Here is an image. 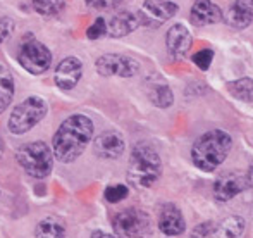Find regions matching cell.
<instances>
[{
  "instance_id": "cell-16",
  "label": "cell",
  "mask_w": 253,
  "mask_h": 238,
  "mask_svg": "<svg viewBox=\"0 0 253 238\" xmlns=\"http://www.w3.org/2000/svg\"><path fill=\"white\" fill-rule=\"evenodd\" d=\"M253 21V0H234L224 14V23L233 30H245Z\"/></svg>"
},
{
  "instance_id": "cell-3",
  "label": "cell",
  "mask_w": 253,
  "mask_h": 238,
  "mask_svg": "<svg viewBox=\"0 0 253 238\" xmlns=\"http://www.w3.org/2000/svg\"><path fill=\"white\" fill-rule=\"evenodd\" d=\"M162 161L157 148L148 142H140L133 147L127 166V180L140 188H148L160 178Z\"/></svg>"
},
{
  "instance_id": "cell-27",
  "label": "cell",
  "mask_w": 253,
  "mask_h": 238,
  "mask_svg": "<svg viewBox=\"0 0 253 238\" xmlns=\"http://www.w3.org/2000/svg\"><path fill=\"white\" fill-rule=\"evenodd\" d=\"M212 232H215V225L212 221H205V223H200L193 228L191 232V238H207Z\"/></svg>"
},
{
  "instance_id": "cell-20",
  "label": "cell",
  "mask_w": 253,
  "mask_h": 238,
  "mask_svg": "<svg viewBox=\"0 0 253 238\" xmlns=\"http://www.w3.org/2000/svg\"><path fill=\"white\" fill-rule=\"evenodd\" d=\"M16 94V85L14 78L3 66H0V114L9 107Z\"/></svg>"
},
{
  "instance_id": "cell-29",
  "label": "cell",
  "mask_w": 253,
  "mask_h": 238,
  "mask_svg": "<svg viewBox=\"0 0 253 238\" xmlns=\"http://www.w3.org/2000/svg\"><path fill=\"white\" fill-rule=\"evenodd\" d=\"M123 0H84L88 7L91 9H98V10H105V9H112L117 3H121Z\"/></svg>"
},
{
  "instance_id": "cell-24",
  "label": "cell",
  "mask_w": 253,
  "mask_h": 238,
  "mask_svg": "<svg viewBox=\"0 0 253 238\" xmlns=\"http://www.w3.org/2000/svg\"><path fill=\"white\" fill-rule=\"evenodd\" d=\"M127 193H129V188H127L126 185H110V187H107L105 191H103V197H105V200L110 202V204H117V202L124 200V198L127 197Z\"/></svg>"
},
{
  "instance_id": "cell-7",
  "label": "cell",
  "mask_w": 253,
  "mask_h": 238,
  "mask_svg": "<svg viewBox=\"0 0 253 238\" xmlns=\"http://www.w3.org/2000/svg\"><path fill=\"white\" fill-rule=\"evenodd\" d=\"M17 62L30 74H43L52 66V52L38 40H28L19 47Z\"/></svg>"
},
{
  "instance_id": "cell-1",
  "label": "cell",
  "mask_w": 253,
  "mask_h": 238,
  "mask_svg": "<svg viewBox=\"0 0 253 238\" xmlns=\"http://www.w3.org/2000/svg\"><path fill=\"white\" fill-rule=\"evenodd\" d=\"M93 121L84 114H73L60 123L59 130L52 138V150L59 162H74L93 137Z\"/></svg>"
},
{
  "instance_id": "cell-32",
  "label": "cell",
  "mask_w": 253,
  "mask_h": 238,
  "mask_svg": "<svg viewBox=\"0 0 253 238\" xmlns=\"http://www.w3.org/2000/svg\"><path fill=\"white\" fill-rule=\"evenodd\" d=\"M2 154H3V142H2V138H0V157H2Z\"/></svg>"
},
{
  "instance_id": "cell-4",
  "label": "cell",
  "mask_w": 253,
  "mask_h": 238,
  "mask_svg": "<svg viewBox=\"0 0 253 238\" xmlns=\"http://www.w3.org/2000/svg\"><path fill=\"white\" fill-rule=\"evenodd\" d=\"M53 157L55 155H53L50 145H47L42 140L21 145L16 152L17 164L24 169L26 175L37 180L47 178L50 175L53 168Z\"/></svg>"
},
{
  "instance_id": "cell-19",
  "label": "cell",
  "mask_w": 253,
  "mask_h": 238,
  "mask_svg": "<svg viewBox=\"0 0 253 238\" xmlns=\"http://www.w3.org/2000/svg\"><path fill=\"white\" fill-rule=\"evenodd\" d=\"M35 237L37 238H66V228H64L62 221L53 216L42 219L37 225L35 230Z\"/></svg>"
},
{
  "instance_id": "cell-26",
  "label": "cell",
  "mask_w": 253,
  "mask_h": 238,
  "mask_svg": "<svg viewBox=\"0 0 253 238\" xmlns=\"http://www.w3.org/2000/svg\"><path fill=\"white\" fill-rule=\"evenodd\" d=\"M191 60H193L195 66L200 67L202 71H207L213 60V50L212 48H202V50H198L197 54L191 57Z\"/></svg>"
},
{
  "instance_id": "cell-15",
  "label": "cell",
  "mask_w": 253,
  "mask_h": 238,
  "mask_svg": "<svg viewBox=\"0 0 253 238\" xmlns=\"http://www.w3.org/2000/svg\"><path fill=\"white\" fill-rule=\"evenodd\" d=\"M184 218L174 204H164L159 212V230L167 237H177L184 232Z\"/></svg>"
},
{
  "instance_id": "cell-12",
  "label": "cell",
  "mask_w": 253,
  "mask_h": 238,
  "mask_svg": "<svg viewBox=\"0 0 253 238\" xmlns=\"http://www.w3.org/2000/svg\"><path fill=\"white\" fill-rule=\"evenodd\" d=\"M93 150L102 159H119L126 150V142L119 131H103L93 142Z\"/></svg>"
},
{
  "instance_id": "cell-8",
  "label": "cell",
  "mask_w": 253,
  "mask_h": 238,
  "mask_svg": "<svg viewBox=\"0 0 253 238\" xmlns=\"http://www.w3.org/2000/svg\"><path fill=\"white\" fill-rule=\"evenodd\" d=\"M176 12L177 3H174L172 0H145L136 14L140 17L141 26L155 30L176 16Z\"/></svg>"
},
{
  "instance_id": "cell-22",
  "label": "cell",
  "mask_w": 253,
  "mask_h": 238,
  "mask_svg": "<svg viewBox=\"0 0 253 238\" xmlns=\"http://www.w3.org/2000/svg\"><path fill=\"white\" fill-rule=\"evenodd\" d=\"M150 100L160 109H167L174 104V94L167 85H157L150 90Z\"/></svg>"
},
{
  "instance_id": "cell-21",
  "label": "cell",
  "mask_w": 253,
  "mask_h": 238,
  "mask_svg": "<svg viewBox=\"0 0 253 238\" xmlns=\"http://www.w3.org/2000/svg\"><path fill=\"white\" fill-rule=\"evenodd\" d=\"M227 92L241 102H253V80L252 78H240V80L229 81Z\"/></svg>"
},
{
  "instance_id": "cell-6",
  "label": "cell",
  "mask_w": 253,
  "mask_h": 238,
  "mask_svg": "<svg viewBox=\"0 0 253 238\" xmlns=\"http://www.w3.org/2000/svg\"><path fill=\"white\" fill-rule=\"evenodd\" d=\"M114 235L116 238H150V216L141 209H126L114 218Z\"/></svg>"
},
{
  "instance_id": "cell-31",
  "label": "cell",
  "mask_w": 253,
  "mask_h": 238,
  "mask_svg": "<svg viewBox=\"0 0 253 238\" xmlns=\"http://www.w3.org/2000/svg\"><path fill=\"white\" fill-rule=\"evenodd\" d=\"M247 178H248V181H250V187H253V161L250 162V166H248Z\"/></svg>"
},
{
  "instance_id": "cell-25",
  "label": "cell",
  "mask_w": 253,
  "mask_h": 238,
  "mask_svg": "<svg viewBox=\"0 0 253 238\" xmlns=\"http://www.w3.org/2000/svg\"><path fill=\"white\" fill-rule=\"evenodd\" d=\"M105 35H107V21L103 17H97L86 30V38H90V40H98V38L105 37Z\"/></svg>"
},
{
  "instance_id": "cell-28",
  "label": "cell",
  "mask_w": 253,
  "mask_h": 238,
  "mask_svg": "<svg viewBox=\"0 0 253 238\" xmlns=\"http://www.w3.org/2000/svg\"><path fill=\"white\" fill-rule=\"evenodd\" d=\"M14 31V21L10 17H0V44L7 40Z\"/></svg>"
},
{
  "instance_id": "cell-10",
  "label": "cell",
  "mask_w": 253,
  "mask_h": 238,
  "mask_svg": "<svg viewBox=\"0 0 253 238\" xmlns=\"http://www.w3.org/2000/svg\"><path fill=\"white\" fill-rule=\"evenodd\" d=\"M250 188V181L247 175H240V173H227L215 180L213 183V197L219 202H229L238 193L245 191Z\"/></svg>"
},
{
  "instance_id": "cell-17",
  "label": "cell",
  "mask_w": 253,
  "mask_h": 238,
  "mask_svg": "<svg viewBox=\"0 0 253 238\" xmlns=\"http://www.w3.org/2000/svg\"><path fill=\"white\" fill-rule=\"evenodd\" d=\"M140 24V17L136 12L131 10H121V12L114 14L109 21H107V35L112 38H123L126 35L133 33Z\"/></svg>"
},
{
  "instance_id": "cell-18",
  "label": "cell",
  "mask_w": 253,
  "mask_h": 238,
  "mask_svg": "<svg viewBox=\"0 0 253 238\" xmlns=\"http://www.w3.org/2000/svg\"><path fill=\"white\" fill-rule=\"evenodd\" d=\"M245 226H247V221H245L241 216H229V218L224 219L220 225L215 226L213 237L215 238H240L245 232Z\"/></svg>"
},
{
  "instance_id": "cell-13",
  "label": "cell",
  "mask_w": 253,
  "mask_h": 238,
  "mask_svg": "<svg viewBox=\"0 0 253 238\" xmlns=\"http://www.w3.org/2000/svg\"><path fill=\"white\" fill-rule=\"evenodd\" d=\"M191 44H193V38H191V33L184 24H172L169 28V31L166 35V45L167 52H169V55L172 59H183L190 52Z\"/></svg>"
},
{
  "instance_id": "cell-2",
  "label": "cell",
  "mask_w": 253,
  "mask_h": 238,
  "mask_svg": "<svg viewBox=\"0 0 253 238\" xmlns=\"http://www.w3.org/2000/svg\"><path fill=\"white\" fill-rule=\"evenodd\" d=\"M233 148V138L227 131L210 130L200 135L191 147V161L205 173L215 171Z\"/></svg>"
},
{
  "instance_id": "cell-23",
  "label": "cell",
  "mask_w": 253,
  "mask_h": 238,
  "mask_svg": "<svg viewBox=\"0 0 253 238\" xmlns=\"http://www.w3.org/2000/svg\"><path fill=\"white\" fill-rule=\"evenodd\" d=\"M31 5L40 16H57L66 5V0H31Z\"/></svg>"
},
{
  "instance_id": "cell-14",
  "label": "cell",
  "mask_w": 253,
  "mask_h": 238,
  "mask_svg": "<svg viewBox=\"0 0 253 238\" xmlns=\"http://www.w3.org/2000/svg\"><path fill=\"white\" fill-rule=\"evenodd\" d=\"M224 19V14L212 0H195L190 10V21L195 26H209Z\"/></svg>"
},
{
  "instance_id": "cell-5",
  "label": "cell",
  "mask_w": 253,
  "mask_h": 238,
  "mask_svg": "<svg viewBox=\"0 0 253 238\" xmlns=\"http://www.w3.org/2000/svg\"><path fill=\"white\" fill-rule=\"evenodd\" d=\"M47 102L38 95H31L12 109L7 128L12 135H24L47 116Z\"/></svg>"
},
{
  "instance_id": "cell-9",
  "label": "cell",
  "mask_w": 253,
  "mask_h": 238,
  "mask_svg": "<svg viewBox=\"0 0 253 238\" xmlns=\"http://www.w3.org/2000/svg\"><path fill=\"white\" fill-rule=\"evenodd\" d=\"M95 67H97V73L102 76L133 78L140 73V62L123 54H103L97 59Z\"/></svg>"
},
{
  "instance_id": "cell-30",
  "label": "cell",
  "mask_w": 253,
  "mask_h": 238,
  "mask_svg": "<svg viewBox=\"0 0 253 238\" xmlns=\"http://www.w3.org/2000/svg\"><path fill=\"white\" fill-rule=\"evenodd\" d=\"M91 238H116V237H112V235H109V233H105V232H100V230H97V232L91 233Z\"/></svg>"
},
{
  "instance_id": "cell-11",
  "label": "cell",
  "mask_w": 253,
  "mask_h": 238,
  "mask_svg": "<svg viewBox=\"0 0 253 238\" xmlns=\"http://www.w3.org/2000/svg\"><path fill=\"white\" fill-rule=\"evenodd\" d=\"M83 76V62L74 55L62 59L55 67L53 81L60 90H73Z\"/></svg>"
}]
</instances>
